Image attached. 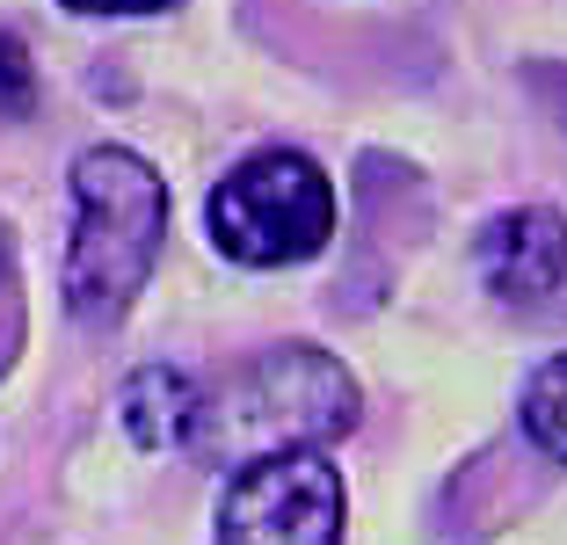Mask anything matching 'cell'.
Listing matches in <instances>:
<instances>
[{"label":"cell","mask_w":567,"mask_h":545,"mask_svg":"<svg viewBox=\"0 0 567 545\" xmlns=\"http://www.w3.org/2000/svg\"><path fill=\"white\" fill-rule=\"evenodd\" d=\"M73 204H81V233L66 255V313L102 328L132 313V298L161 263L167 182L132 146H87L73 161Z\"/></svg>","instance_id":"7a4b0ae2"},{"label":"cell","mask_w":567,"mask_h":545,"mask_svg":"<svg viewBox=\"0 0 567 545\" xmlns=\"http://www.w3.org/2000/svg\"><path fill=\"white\" fill-rule=\"evenodd\" d=\"M117 414H124V430H132L138 451H175L197 430V385H189L175 363H146V371L124 379Z\"/></svg>","instance_id":"8992f818"},{"label":"cell","mask_w":567,"mask_h":545,"mask_svg":"<svg viewBox=\"0 0 567 545\" xmlns=\"http://www.w3.org/2000/svg\"><path fill=\"white\" fill-rule=\"evenodd\" d=\"M342 473L320 444L248 459L218 502V545H342Z\"/></svg>","instance_id":"277c9868"},{"label":"cell","mask_w":567,"mask_h":545,"mask_svg":"<svg viewBox=\"0 0 567 545\" xmlns=\"http://www.w3.org/2000/svg\"><path fill=\"white\" fill-rule=\"evenodd\" d=\"M342 430H357V379L328 349L284 342V349H262L255 363H240L218 400H197L189 444L212 465H248V459H269V451L334 444Z\"/></svg>","instance_id":"6da1fadb"},{"label":"cell","mask_w":567,"mask_h":545,"mask_svg":"<svg viewBox=\"0 0 567 545\" xmlns=\"http://www.w3.org/2000/svg\"><path fill=\"white\" fill-rule=\"evenodd\" d=\"M328 233H334V182L291 146L240 161L212 189V240L218 255H234L248 269L306 263L328 248Z\"/></svg>","instance_id":"3957f363"},{"label":"cell","mask_w":567,"mask_h":545,"mask_svg":"<svg viewBox=\"0 0 567 545\" xmlns=\"http://www.w3.org/2000/svg\"><path fill=\"white\" fill-rule=\"evenodd\" d=\"M481 277L502 306H546L567 284V218L546 212V204L502 212L481 233Z\"/></svg>","instance_id":"5b68a950"},{"label":"cell","mask_w":567,"mask_h":545,"mask_svg":"<svg viewBox=\"0 0 567 545\" xmlns=\"http://www.w3.org/2000/svg\"><path fill=\"white\" fill-rule=\"evenodd\" d=\"M37 110V59L16 30H0V116H30Z\"/></svg>","instance_id":"ba28073f"},{"label":"cell","mask_w":567,"mask_h":545,"mask_svg":"<svg viewBox=\"0 0 567 545\" xmlns=\"http://www.w3.org/2000/svg\"><path fill=\"white\" fill-rule=\"evenodd\" d=\"M0 277H8V269H0Z\"/></svg>","instance_id":"30bf717a"},{"label":"cell","mask_w":567,"mask_h":545,"mask_svg":"<svg viewBox=\"0 0 567 545\" xmlns=\"http://www.w3.org/2000/svg\"><path fill=\"white\" fill-rule=\"evenodd\" d=\"M73 16H161L175 0H66Z\"/></svg>","instance_id":"9c48e42d"},{"label":"cell","mask_w":567,"mask_h":545,"mask_svg":"<svg viewBox=\"0 0 567 545\" xmlns=\"http://www.w3.org/2000/svg\"><path fill=\"white\" fill-rule=\"evenodd\" d=\"M524 436L546 459H567V357L538 363V379L524 385Z\"/></svg>","instance_id":"52a82bcc"}]
</instances>
